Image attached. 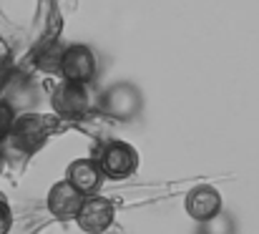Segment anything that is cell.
<instances>
[{
	"label": "cell",
	"mask_w": 259,
	"mask_h": 234,
	"mask_svg": "<svg viewBox=\"0 0 259 234\" xmlns=\"http://www.w3.org/2000/svg\"><path fill=\"white\" fill-rule=\"evenodd\" d=\"M116 219V207L111 199L101 194H88L83 197V204L76 214V224L86 234H103Z\"/></svg>",
	"instance_id": "obj_4"
},
{
	"label": "cell",
	"mask_w": 259,
	"mask_h": 234,
	"mask_svg": "<svg viewBox=\"0 0 259 234\" xmlns=\"http://www.w3.org/2000/svg\"><path fill=\"white\" fill-rule=\"evenodd\" d=\"M83 204V194L78 189H73L66 179L53 184V189L48 191V212L61 219V222H68V219H76L78 209Z\"/></svg>",
	"instance_id": "obj_8"
},
{
	"label": "cell",
	"mask_w": 259,
	"mask_h": 234,
	"mask_svg": "<svg viewBox=\"0 0 259 234\" xmlns=\"http://www.w3.org/2000/svg\"><path fill=\"white\" fill-rule=\"evenodd\" d=\"M56 124H58L56 116L23 113V116H15V119H13V126H10L8 139H10L13 146L20 149L23 154H33V151H38V149L48 141V136L56 131Z\"/></svg>",
	"instance_id": "obj_1"
},
{
	"label": "cell",
	"mask_w": 259,
	"mask_h": 234,
	"mask_svg": "<svg viewBox=\"0 0 259 234\" xmlns=\"http://www.w3.org/2000/svg\"><path fill=\"white\" fill-rule=\"evenodd\" d=\"M51 106H53L58 119H81V116H86L88 108H91V96H88L83 83L63 81L53 91Z\"/></svg>",
	"instance_id": "obj_6"
},
{
	"label": "cell",
	"mask_w": 259,
	"mask_h": 234,
	"mask_svg": "<svg viewBox=\"0 0 259 234\" xmlns=\"http://www.w3.org/2000/svg\"><path fill=\"white\" fill-rule=\"evenodd\" d=\"M58 68H61L66 81L86 86L98 73V61H96V53L88 46H68L61 53V66Z\"/></svg>",
	"instance_id": "obj_5"
},
{
	"label": "cell",
	"mask_w": 259,
	"mask_h": 234,
	"mask_svg": "<svg viewBox=\"0 0 259 234\" xmlns=\"http://www.w3.org/2000/svg\"><path fill=\"white\" fill-rule=\"evenodd\" d=\"M101 106H103V111L108 116L121 119V121H128V119H134L141 111V91L134 83H128V81L113 83L111 88L103 91Z\"/></svg>",
	"instance_id": "obj_3"
},
{
	"label": "cell",
	"mask_w": 259,
	"mask_h": 234,
	"mask_svg": "<svg viewBox=\"0 0 259 234\" xmlns=\"http://www.w3.org/2000/svg\"><path fill=\"white\" fill-rule=\"evenodd\" d=\"M93 161L98 164L103 176H108V179H128L139 169V151L131 144H126V141L111 139V141L101 144V149H98Z\"/></svg>",
	"instance_id": "obj_2"
},
{
	"label": "cell",
	"mask_w": 259,
	"mask_h": 234,
	"mask_svg": "<svg viewBox=\"0 0 259 234\" xmlns=\"http://www.w3.org/2000/svg\"><path fill=\"white\" fill-rule=\"evenodd\" d=\"M184 209L194 222H214L222 212V194L209 184L194 186L184 199Z\"/></svg>",
	"instance_id": "obj_7"
},
{
	"label": "cell",
	"mask_w": 259,
	"mask_h": 234,
	"mask_svg": "<svg viewBox=\"0 0 259 234\" xmlns=\"http://www.w3.org/2000/svg\"><path fill=\"white\" fill-rule=\"evenodd\" d=\"M3 169H5V156H3V151H0V174H3Z\"/></svg>",
	"instance_id": "obj_12"
},
{
	"label": "cell",
	"mask_w": 259,
	"mask_h": 234,
	"mask_svg": "<svg viewBox=\"0 0 259 234\" xmlns=\"http://www.w3.org/2000/svg\"><path fill=\"white\" fill-rule=\"evenodd\" d=\"M10 227H13V212H10L5 197L0 194V234H8Z\"/></svg>",
	"instance_id": "obj_11"
},
{
	"label": "cell",
	"mask_w": 259,
	"mask_h": 234,
	"mask_svg": "<svg viewBox=\"0 0 259 234\" xmlns=\"http://www.w3.org/2000/svg\"><path fill=\"white\" fill-rule=\"evenodd\" d=\"M66 181L73 189H78L83 197H88V194H96L101 189L103 174H101V169H98V164L93 159H76L66 169Z\"/></svg>",
	"instance_id": "obj_9"
},
{
	"label": "cell",
	"mask_w": 259,
	"mask_h": 234,
	"mask_svg": "<svg viewBox=\"0 0 259 234\" xmlns=\"http://www.w3.org/2000/svg\"><path fill=\"white\" fill-rule=\"evenodd\" d=\"M13 106L8 103V101H0V141L3 139H8V134H10V126H13Z\"/></svg>",
	"instance_id": "obj_10"
}]
</instances>
